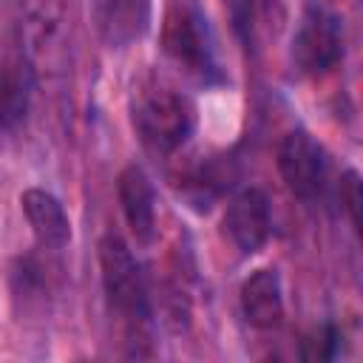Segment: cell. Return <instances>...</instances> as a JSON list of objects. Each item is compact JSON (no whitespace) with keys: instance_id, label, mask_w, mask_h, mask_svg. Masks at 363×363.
I'll return each mask as SVG.
<instances>
[{"instance_id":"obj_1","label":"cell","mask_w":363,"mask_h":363,"mask_svg":"<svg viewBox=\"0 0 363 363\" xmlns=\"http://www.w3.org/2000/svg\"><path fill=\"white\" fill-rule=\"evenodd\" d=\"M99 269H102V289H105L108 309L119 320L125 332V343L130 346L128 354L147 357V352L142 349L150 340L147 284L130 247L113 233H108L99 241Z\"/></svg>"},{"instance_id":"obj_2","label":"cell","mask_w":363,"mask_h":363,"mask_svg":"<svg viewBox=\"0 0 363 363\" xmlns=\"http://www.w3.org/2000/svg\"><path fill=\"white\" fill-rule=\"evenodd\" d=\"M133 128L139 139L156 153L179 150L193 130L190 99L162 82L142 85L133 96Z\"/></svg>"},{"instance_id":"obj_3","label":"cell","mask_w":363,"mask_h":363,"mask_svg":"<svg viewBox=\"0 0 363 363\" xmlns=\"http://www.w3.org/2000/svg\"><path fill=\"white\" fill-rule=\"evenodd\" d=\"M343 60L340 17L323 6H309L292 37V65L303 77H323Z\"/></svg>"},{"instance_id":"obj_4","label":"cell","mask_w":363,"mask_h":363,"mask_svg":"<svg viewBox=\"0 0 363 363\" xmlns=\"http://www.w3.org/2000/svg\"><path fill=\"white\" fill-rule=\"evenodd\" d=\"M164 51L176 65H182L187 74L204 82L218 74L213 43L207 34V20L193 6L182 3L170 9L167 23H164Z\"/></svg>"},{"instance_id":"obj_5","label":"cell","mask_w":363,"mask_h":363,"mask_svg":"<svg viewBox=\"0 0 363 363\" xmlns=\"http://www.w3.org/2000/svg\"><path fill=\"white\" fill-rule=\"evenodd\" d=\"M278 173L301 201H315L326 187V153L306 130H289L278 145Z\"/></svg>"},{"instance_id":"obj_6","label":"cell","mask_w":363,"mask_h":363,"mask_svg":"<svg viewBox=\"0 0 363 363\" xmlns=\"http://www.w3.org/2000/svg\"><path fill=\"white\" fill-rule=\"evenodd\" d=\"M224 235L233 241V247L241 255H252L258 252L272 230V210H269V199L261 187H244L238 190L221 218Z\"/></svg>"},{"instance_id":"obj_7","label":"cell","mask_w":363,"mask_h":363,"mask_svg":"<svg viewBox=\"0 0 363 363\" xmlns=\"http://www.w3.org/2000/svg\"><path fill=\"white\" fill-rule=\"evenodd\" d=\"M91 23L108 48H128L150 23L147 0H91Z\"/></svg>"},{"instance_id":"obj_8","label":"cell","mask_w":363,"mask_h":363,"mask_svg":"<svg viewBox=\"0 0 363 363\" xmlns=\"http://www.w3.org/2000/svg\"><path fill=\"white\" fill-rule=\"evenodd\" d=\"M116 196L133 238L150 244L156 235V193L150 176L139 164H128L116 179Z\"/></svg>"},{"instance_id":"obj_9","label":"cell","mask_w":363,"mask_h":363,"mask_svg":"<svg viewBox=\"0 0 363 363\" xmlns=\"http://www.w3.org/2000/svg\"><path fill=\"white\" fill-rule=\"evenodd\" d=\"M20 207L40 247L62 250L71 241V218L54 193L43 187H28L20 196Z\"/></svg>"},{"instance_id":"obj_10","label":"cell","mask_w":363,"mask_h":363,"mask_svg":"<svg viewBox=\"0 0 363 363\" xmlns=\"http://www.w3.org/2000/svg\"><path fill=\"white\" fill-rule=\"evenodd\" d=\"M241 312L250 326L255 329H275L284 320V289H281V275L269 267L255 269L244 284H241Z\"/></svg>"},{"instance_id":"obj_11","label":"cell","mask_w":363,"mask_h":363,"mask_svg":"<svg viewBox=\"0 0 363 363\" xmlns=\"http://www.w3.org/2000/svg\"><path fill=\"white\" fill-rule=\"evenodd\" d=\"M31 102V71L23 57L9 54L0 62V130H14Z\"/></svg>"},{"instance_id":"obj_12","label":"cell","mask_w":363,"mask_h":363,"mask_svg":"<svg viewBox=\"0 0 363 363\" xmlns=\"http://www.w3.org/2000/svg\"><path fill=\"white\" fill-rule=\"evenodd\" d=\"M235 26L247 43H255L261 34H275L284 23V0H235Z\"/></svg>"},{"instance_id":"obj_13","label":"cell","mask_w":363,"mask_h":363,"mask_svg":"<svg viewBox=\"0 0 363 363\" xmlns=\"http://www.w3.org/2000/svg\"><path fill=\"white\" fill-rule=\"evenodd\" d=\"M340 346V332L332 323H323L320 329H315L312 335H306L303 346H301V357L303 360H332L337 354Z\"/></svg>"},{"instance_id":"obj_14","label":"cell","mask_w":363,"mask_h":363,"mask_svg":"<svg viewBox=\"0 0 363 363\" xmlns=\"http://www.w3.org/2000/svg\"><path fill=\"white\" fill-rule=\"evenodd\" d=\"M340 199H343V204H346V213H349L352 224L357 227V207H360V182H357V173H354V170H349V173H346V182H343Z\"/></svg>"}]
</instances>
